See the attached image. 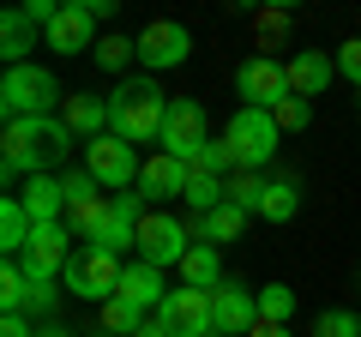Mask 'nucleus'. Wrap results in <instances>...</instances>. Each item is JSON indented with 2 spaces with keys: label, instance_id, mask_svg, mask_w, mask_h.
Returning a JSON list of instances; mask_svg holds the SVG:
<instances>
[{
  "label": "nucleus",
  "instance_id": "4",
  "mask_svg": "<svg viewBox=\"0 0 361 337\" xmlns=\"http://www.w3.org/2000/svg\"><path fill=\"white\" fill-rule=\"evenodd\" d=\"M121 253H109V247H78L73 253V265H66V295L73 301H115V289H121Z\"/></svg>",
  "mask_w": 361,
  "mask_h": 337
},
{
  "label": "nucleus",
  "instance_id": "31",
  "mask_svg": "<svg viewBox=\"0 0 361 337\" xmlns=\"http://www.w3.org/2000/svg\"><path fill=\"white\" fill-rule=\"evenodd\" d=\"M90 54H97V66H109V73H127V61H139V49H133L127 37H103Z\"/></svg>",
  "mask_w": 361,
  "mask_h": 337
},
{
  "label": "nucleus",
  "instance_id": "3",
  "mask_svg": "<svg viewBox=\"0 0 361 337\" xmlns=\"http://www.w3.org/2000/svg\"><path fill=\"white\" fill-rule=\"evenodd\" d=\"M66 97L61 85H54L49 66H6V78H0V115L6 121H37V115H54Z\"/></svg>",
  "mask_w": 361,
  "mask_h": 337
},
{
  "label": "nucleus",
  "instance_id": "37",
  "mask_svg": "<svg viewBox=\"0 0 361 337\" xmlns=\"http://www.w3.org/2000/svg\"><path fill=\"white\" fill-rule=\"evenodd\" d=\"M133 337H175V331H169V319H163V313H151V319H145Z\"/></svg>",
  "mask_w": 361,
  "mask_h": 337
},
{
  "label": "nucleus",
  "instance_id": "15",
  "mask_svg": "<svg viewBox=\"0 0 361 337\" xmlns=\"http://www.w3.org/2000/svg\"><path fill=\"white\" fill-rule=\"evenodd\" d=\"M211 325H217V331L247 337V331L259 325V295H253V289H241L235 277H223V283L211 289Z\"/></svg>",
  "mask_w": 361,
  "mask_h": 337
},
{
  "label": "nucleus",
  "instance_id": "21",
  "mask_svg": "<svg viewBox=\"0 0 361 337\" xmlns=\"http://www.w3.org/2000/svg\"><path fill=\"white\" fill-rule=\"evenodd\" d=\"M61 121L73 127V139L85 133V145L103 139V133H109V97H85V91L66 97V103H61Z\"/></svg>",
  "mask_w": 361,
  "mask_h": 337
},
{
  "label": "nucleus",
  "instance_id": "40",
  "mask_svg": "<svg viewBox=\"0 0 361 337\" xmlns=\"http://www.w3.org/2000/svg\"><path fill=\"white\" fill-rule=\"evenodd\" d=\"M37 337H42V331H37Z\"/></svg>",
  "mask_w": 361,
  "mask_h": 337
},
{
  "label": "nucleus",
  "instance_id": "17",
  "mask_svg": "<svg viewBox=\"0 0 361 337\" xmlns=\"http://www.w3.org/2000/svg\"><path fill=\"white\" fill-rule=\"evenodd\" d=\"M18 205L30 211V223H66V181L61 175H37L18 187Z\"/></svg>",
  "mask_w": 361,
  "mask_h": 337
},
{
  "label": "nucleus",
  "instance_id": "18",
  "mask_svg": "<svg viewBox=\"0 0 361 337\" xmlns=\"http://www.w3.org/2000/svg\"><path fill=\"white\" fill-rule=\"evenodd\" d=\"M37 30H42V25L25 13V6H6V13H0V54H6V66H30Z\"/></svg>",
  "mask_w": 361,
  "mask_h": 337
},
{
  "label": "nucleus",
  "instance_id": "14",
  "mask_svg": "<svg viewBox=\"0 0 361 337\" xmlns=\"http://www.w3.org/2000/svg\"><path fill=\"white\" fill-rule=\"evenodd\" d=\"M187 181H193V168L180 163V157H145V168H139V187L133 193L145 199V205H169V199H187Z\"/></svg>",
  "mask_w": 361,
  "mask_h": 337
},
{
  "label": "nucleus",
  "instance_id": "20",
  "mask_svg": "<svg viewBox=\"0 0 361 337\" xmlns=\"http://www.w3.org/2000/svg\"><path fill=\"white\" fill-rule=\"evenodd\" d=\"M115 295H127L133 307H145V313H157L169 301V289H163V271H157V265H145V259H133L127 271H121V289Z\"/></svg>",
  "mask_w": 361,
  "mask_h": 337
},
{
  "label": "nucleus",
  "instance_id": "5",
  "mask_svg": "<svg viewBox=\"0 0 361 337\" xmlns=\"http://www.w3.org/2000/svg\"><path fill=\"white\" fill-rule=\"evenodd\" d=\"M235 97H241V109H265V115H277V103H289V61H271V54H247L241 66H235Z\"/></svg>",
  "mask_w": 361,
  "mask_h": 337
},
{
  "label": "nucleus",
  "instance_id": "28",
  "mask_svg": "<svg viewBox=\"0 0 361 337\" xmlns=\"http://www.w3.org/2000/svg\"><path fill=\"white\" fill-rule=\"evenodd\" d=\"M295 319V289L289 283H265L259 289V325H289Z\"/></svg>",
  "mask_w": 361,
  "mask_h": 337
},
{
  "label": "nucleus",
  "instance_id": "30",
  "mask_svg": "<svg viewBox=\"0 0 361 337\" xmlns=\"http://www.w3.org/2000/svg\"><path fill=\"white\" fill-rule=\"evenodd\" d=\"M313 337H361V319L349 307H325L319 319H313Z\"/></svg>",
  "mask_w": 361,
  "mask_h": 337
},
{
  "label": "nucleus",
  "instance_id": "33",
  "mask_svg": "<svg viewBox=\"0 0 361 337\" xmlns=\"http://www.w3.org/2000/svg\"><path fill=\"white\" fill-rule=\"evenodd\" d=\"M313 121V103L307 97H289V103H277V133H301Z\"/></svg>",
  "mask_w": 361,
  "mask_h": 337
},
{
  "label": "nucleus",
  "instance_id": "12",
  "mask_svg": "<svg viewBox=\"0 0 361 337\" xmlns=\"http://www.w3.org/2000/svg\"><path fill=\"white\" fill-rule=\"evenodd\" d=\"M133 49H139L145 73H163V66H180L193 54V37H187V25H175V18H151V25L133 37Z\"/></svg>",
  "mask_w": 361,
  "mask_h": 337
},
{
  "label": "nucleus",
  "instance_id": "26",
  "mask_svg": "<svg viewBox=\"0 0 361 337\" xmlns=\"http://www.w3.org/2000/svg\"><path fill=\"white\" fill-rule=\"evenodd\" d=\"M295 211H301V187H295V181H265L259 217H265V223H289Z\"/></svg>",
  "mask_w": 361,
  "mask_h": 337
},
{
  "label": "nucleus",
  "instance_id": "19",
  "mask_svg": "<svg viewBox=\"0 0 361 337\" xmlns=\"http://www.w3.org/2000/svg\"><path fill=\"white\" fill-rule=\"evenodd\" d=\"M331 78H337V61H325L319 49H301L295 61H289V91L307 97V103H313V97H325V85H331Z\"/></svg>",
  "mask_w": 361,
  "mask_h": 337
},
{
  "label": "nucleus",
  "instance_id": "38",
  "mask_svg": "<svg viewBox=\"0 0 361 337\" xmlns=\"http://www.w3.org/2000/svg\"><path fill=\"white\" fill-rule=\"evenodd\" d=\"M247 337H289V325H253Z\"/></svg>",
  "mask_w": 361,
  "mask_h": 337
},
{
  "label": "nucleus",
  "instance_id": "11",
  "mask_svg": "<svg viewBox=\"0 0 361 337\" xmlns=\"http://www.w3.org/2000/svg\"><path fill=\"white\" fill-rule=\"evenodd\" d=\"M145 217H151V205H145L139 193H109V211H103V223H97V235H90L85 247L127 253V247H139V223Z\"/></svg>",
  "mask_w": 361,
  "mask_h": 337
},
{
  "label": "nucleus",
  "instance_id": "10",
  "mask_svg": "<svg viewBox=\"0 0 361 337\" xmlns=\"http://www.w3.org/2000/svg\"><path fill=\"white\" fill-rule=\"evenodd\" d=\"M163 157H180V163L193 168L199 163V151L211 145V133H205V109L193 103V97H175L169 103V121H163Z\"/></svg>",
  "mask_w": 361,
  "mask_h": 337
},
{
  "label": "nucleus",
  "instance_id": "36",
  "mask_svg": "<svg viewBox=\"0 0 361 337\" xmlns=\"http://www.w3.org/2000/svg\"><path fill=\"white\" fill-rule=\"evenodd\" d=\"M0 337H37L30 331V313H6V319H0Z\"/></svg>",
  "mask_w": 361,
  "mask_h": 337
},
{
  "label": "nucleus",
  "instance_id": "39",
  "mask_svg": "<svg viewBox=\"0 0 361 337\" xmlns=\"http://www.w3.org/2000/svg\"><path fill=\"white\" fill-rule=\"evenodd\" d=\"M211 337H235V331H211Z\"/></svg>",
  "mask_w": 361,
  "mask_h": 337
},
{
  "label": "nucleus",
  "instance_id": "34",
  "mask_svg": "<svg viewBox=\"0 0 361 337\" xmlns=\"http://www.w3.org/2000/svg\"><path fill=\"white\" fill-rule=\"evenodd\" d=\"M337 73L355 78V91H361V37H349L343 49H337Z\"/></svg>",
  "mask_w": 361,
  "mask_h": 337
},
{
  "label": "nucleus",
  "instance_id": "32",
  "mask_svg": "<svg viewBox=\"0 0 361 337\" xmlns=\"http://www.w3.org/2000/svg\"><path fill=\"white\" fill-rule=\"evenodd\" d=\"M229 199H235L241 211H253V217H259V199H265V181H259V175H247V168H235V175H229Z\"/></svg>",
  "mask_w": 361,
  "mask_h": 337
},
{
  "label": "nucleus",
  "instance_id": "8",
  "mask_svg": "<svg viewBox=\"0 0 361 337\" xmlns=\"http://www.w3.org/2000/svg\"><path fill=\"white\" fill-rule=\"evenodd\" d=\"M85 168L97 175V187H103V193H133L145 163H139V151H133L127 139L103 133V139H90V145H85Z\"/></svg>",
  "mask_w": 361,
  "mask_h": 337
},
{
  "label": "nucleus",
  "instance_id": "27",
  "mask_svg": "<svg viewBox=\"0 0 361 337\" xmlns=\"http://www.w3.org/2000/svg\"><path fill=\"white\" fill-rule=\"evenodd\" d=\"M151 319L145 307H133L127 295H115V301H103V337H133L139 325Z\"/></svg>",
  "mask_w": 361,
  "mask_h": 337
},
{
  "label": "nucleus",
  "instance_id": "25",
  "mask_svg": "<svg viewBox=\"0 0 361 337\" xmlns=\"http://www.w3.org/2000/svg\"><path fill=\"white\" fill-rule=\"evenodd\" d=\"M223 199H229V181H217V175H199V168H193V181H187V199H180V205L193 211V217H211Z\"/></svg>",
  "mask_w": 361,
  "mask_h": 337
},
{
  "label": "nucleus",
  "instance_id": "6",
  "mask_svg": "<svg viewBox=\"0 0 361 337\" xmlns=\"http://www.w3.org/2000/svg\"><path fill=\"white\" fill-rule=\"evenodd\" d=\"M223 139H229V151H235V168L259 175V168L277 157V115H265V109H235Z\"/></svg>",
  "mask_w": 361,
  "mask_h": 337
},
{
  "label": "nucleus",
  "instance_id": "16",
  "mask_svg": "<svg viewBox=\"0 0 361 337\" xmlns=\"http://www.w3.org/2000/svg\"><path fill=\"white\" fill-rule=\"evenodd\" d=\"M157 313L169 319L175 337H211L217 331V325H211V289H169V301Z\"/></svg>",
  "mask_w": 361,
  "mask_h": 337
},
{
  "label": "nucleus",
  "instance_id": "35",
  "mask_svg": "<svg viewBox=\"0 0 361 337\" xmlns=\"http://www.w3.org/2000/svg\"><path fill=\"white\" fill-rule=\"evenodd\" d=\"M54 295H61L54 283H30V307H25V313H37V319H42V313L54 307Z\"/></svg>",
  "mask_w": 361,
  "mask_h": 337
},
{
  "label": "nucleus",
  "instance_id": "23",
  "mask_svg": "<svg viewBox=\"0 0 361 337\" xmlns=\"http://www.w3.org/2000/svg\"><path fill=\"white\" fill-rule=\"evenodd\" d=\"M247 217H253V211H241L235 199H223V205L211 211V217H199V223H193V241H211V247H223V241H235V235L247 229Z\"/></svg>",
  "mask_w": 361,
  "mask_h": 337
},
{
  "label": "nucleus",
  "instance_id": "24",
  "mask_svg": "<svg viewBox=\"0 0 361 337\" xmlns=\"http://www.w3.org/2000/svg\"><path fill=\"white\" fill-rule=\"evenodd\" d=\"M30 229H37V223H30V211L18 205V193H6V199H0V247H6V259H18V253H25Z\"/></svg>",
  "mask_w": 361,
  "mask_h": 337
},
{
  "label": "nucleus",
  "instance_id": "22",
  "mask_svg": "<svg viewBox=\"0 0 361 337\" xmlns=\"http://www.w3.org/2000/svg\"><path fill=\"white\" fill-rule=\"evenodd\" d=\"M223 283V253L211 241H193L180 259V289H217Z\"/></svg>",
  "mask_w": 361,
  "mask_h": 337
},
{
  "label": "nucleus",
  "instance_id": "1",
  "mask_svg": "<svg viewBox=\"0 0 361 337\" xmlns=\"http://www.w3.org/2000/svg\"><path fill=\"white\" fill-rule=\"evenodd\" d=\"M73 151V127L61 115H37V121H6L0 133V175L6 181H37L54 175Z\"/></svg>",
  "mask_w": 361,
  "mask_h": 337
},
{
  "label": "nucleus",
  "instance_id": "29",
  "mask_svg": "<svg viewBox=\"0 0 361 337\" xmlns=\"http://www.w3.org/2000/svg\"><path fill=\"white\" fill-rule=\"evenodd\" d=\"M0 307H6V313H25L30 307V277H25V265H18V259L0 265Z\"/></svg>",
  "mask_w": 361,
  "mask_h": 337
},
{
  "label": "nucleus",
  "instance_id": "2",
  "mask_svg": "<svg viewBox=\"0 0 361 337\" xmlns=\"http://www.w3.org/2000/svg\"><path fill=\"white\" fill-rule=\"evenodd\" d=\"M169 103L175 97H163V85L151 73L121 78L115 91H109V133L127 139V145H157L163 139V121H169Z\"/></svg>",
  "mask_w": 361,
  "mask_h": 337
},
{
  "label": "nucleus",
  "instance_id": "9",
  "mask_svg": "<svg viewBox=\"0 0 361 337\" xmlns=\"http://www.w3.org/2000/svg\"><path fill=\"white\" fill-rule=\"evenodd\" d=\"M187 247H193V223L169 217V211H151V217L139 223V247H133V253H139L145 265L163 271V265H180V259H187Z\"/></svg>",
  "mask_w": 361,
  "mask_h": 337
},
{
  "label": "nucleus",
  "instance_id": "7",
  "mask_svg": "<svg viewBox=\"0 0 361 337\" xmlns=\"http://www.w3.org/2000/svg\"><path fill=\"white\" fill-rule=\"evenodd\" d=\"M73 229L66 223H37L25 241V253H18V265H25L30 283H54V277H66V265H73Z\"/></svg>",
  "mask_w": 361,
  "mask_h": 337
},
{
  "label": "nucleus",
  "instance_id": "13",
  "mask_svg": "<svg viewBox=\"0 0 361 337\" xmlns=\"http://www.w3.org/2000/svg\"><path fill=\"white\" fill-rule=\"evenodd\" d=\"M97 13H90V0H61V18H54L49 30H42V49H54V54H85V49H97Z\"/></svg>",
  "mask_w": 361,
  "mask_h": 337
}]
</instances>
